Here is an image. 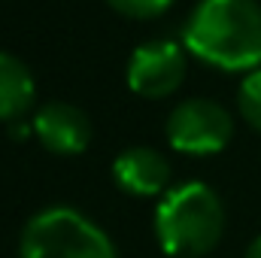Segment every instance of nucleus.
<instances>
[{
    "mask_svg": "<svg viewBox=\"0 0 261 258\" xmlns=\"http://www.w3.org/2000/svg\"><path fill=\"white\" fill-rule=\"evenodd\" d=\"M186 49L228 73L261 67V6L255 0H200L186 28Z\"/></svg>",
    "mask_w": 261,
    "mask_h": 258,
    "instance_id": "f257e3e1",
    "label": "nucleus"
},
{
    "mask_svg": "<svg viewBox=\"0 0 261 258\" xmlns=\"http://www.w3.org/2000/svg\"><path fill=\"white\" fill-rule=\"evenodd\" d=\"M225 231L222 197L203 183H182L161 194L155 210V234L167 255H206Z\"/></svg>",
    "mask_w": 261,
    "mask_h": 258,
    "instance_id": "f03ea898",
    "label": "nucleus"
},
{
    "mask_svg": "<svg viewBox=\"0 0 261 258\" xmlns=\"http://www.w3.org/2000/svg\"><path fill=\"white\" fill-rule=\"evenodd\" d=\"M21 258H116V246L100 225L73 207H49L37 213L18 243Z\"/></svg>",
    "mask_w": 261,
    "mask_h": 258,
    "instance_id": "7ed1b4c3",
    "label": "nucleus"
},
{
    "mask_svg": "<svg viewBox=\"0 0 261 258\" xmlns=\"http://www.w3.org/2000/svg\"><path fill=\"white\" fill-rule=\"evenodd\" d=\"M231 116L222 104L192 97L182 100L167 119V140L176 152L186 155H213L228 146L231 140Z\"/></svg>",
    "mask_w": 261,
    "mask_h": 258,
    "instance_id": "20e7f679",
    "label": "nucleus"
},
{
    "mask_svg": "<svg viewBox=\"0 0 261 258\" xmlns=\"http://www.w3.org/2000/svg\"><path fill=\"white\" fill-rule=\"evenodd\" d=\"M182 76H186V52L173 40L143 43L134 49L128 61V88L149 100L173 94Z\"/></svg>",
    "mask_w": 261,
    "mask_h": 258,
    "instance_id": "39448f33",
    "label": "nucleus"
},
{
    "mask_svg": "<svg viewBox=\"0 0 261 258\" xmlns=\"http://www.w3.org/2000/svg\"><path fill=\"white\" fill-rule=\"evenodd\" d=\"M34 134L55 155H79L91 140V122L73 104H49L37 113Z\"/></svg>",
    "mask_w": 261,
    "mask_h": 258,
    "instance_id": "423d86ee",
    "label": "nucleus"
},
{
    "mask_svg": "<svg viewBox=\"0 0 261 258\" xmlns=\"http://www.w3.org/2000/svg\"><path fill=\"white\" fill-rule=\"evenodd\" d=\"M113 179L119 189L137 197L164 194L170 186V164L161 152L149 146H130L113 161Z\"/></svg>",
    "mask_w": 261,
    "mask_h": 258,
    "instance_id": "0eeeda50",
    "label": "nucleus"
},
{
    "mask_svg": "<svg viewBox=\"0 0 261 258\" xmlns=\"http://www.w3.org/2000/svg\"><path fill=\"white\" fill-rule=\"evenodd\" d=\"M34 104V76L15 55L0 52V122H18Z\"/></svg>",
    "mask_w": 261,
    "mask_h": 258,
    "instance_id": "6e6552de",
    "label": "nucleus"
},
{
    "mask_svg": "<svg viewBox=\"0 0 261 258\" xmlns=\"http://www.w3.org/2000/svg\"><path fill=\"white\" fill-rule=\"evenodd\" d=\"M237 107H240L243 119L261 134V67L243 79L240 94H237Z\"/></svg>",
    "mask_w": 261,
    "mask_h": 258,
    "instance_id": "1a4fd4ad",
    "label": "nucleus"
},
{
    "mask_svg": "<svg viewBox=\"0 0 261 258\" xmlns=\"http://www.w3.org/2000/svg\"><path fill=\"white\" fill-rule=\"evenodd\" d=\"M116 12L130 15V18H155L173 6V0H107Z\"/></svg>",
    "mask_w": 261,
    "mask_h": 258,
    "instance_id": "9d476101",
    "label": "nucleus"
},
{
    "mask_svg": "<svg viewBox=\"0 0 261 258\" xmlns=\"http://www.w3.org/2000/svg\"><path fill=\"white\" fill-rule=\"evenodd\" d=\"M31 131H34V125H28L24 119H18V122H9V134H12L15 140H24Z\"/></svg>",
    "mask_w": 261,
    "mask_h": 258,
    "instance_id": "9b49d317",
    "label": "nucleus"
},
{
    "mask_svg": "<svg viewBox=\"0 0 261 258\" xmlns=\"http://www.w3.org/2000/svg\"><path fill=\"white\" fill-rule=\"evenodd\" d=\"M246 258H261V237H255V240H252V246L246 249Z\"/></svg>",
    "mask_w": 261,
    "mask_h": 258,
    "instance_id": "f8f14e48",
    "label": "nucleus"
}]
</instances>
